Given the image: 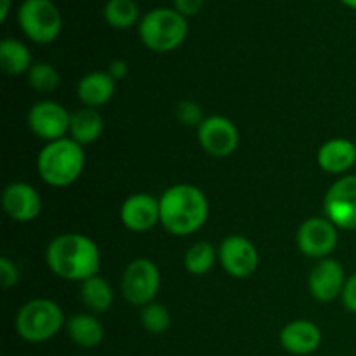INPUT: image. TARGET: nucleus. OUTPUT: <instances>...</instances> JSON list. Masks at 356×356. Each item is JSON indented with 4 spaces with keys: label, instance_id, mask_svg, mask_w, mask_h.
Segmentation results:
<instances>
[{
    "label": "nucleus",
    "instance_id": "31",
    "mask_svg": "<svg viewBox=\"0 0 356 356\" xmlns=\"http://www.w3.org/2000/svg\"><path fill=\"white\" fill-rule=\"evenodd\" d=\"M108 73L111 75V79L117 82V80H122L125 75H127V63L122 61V59H115V61L110 63L108 66Z\"/></svg>",
    "mask_w": 356,
    "mask_h": 356
},
{
    "label": "nucleus",
    "instance_id": "22",
    "mask_svg": "<svg viewBox=\"0 0 356 356\" xmlns=\"http://www.w3.org/2000/svg\"><path fill=\"white\" fill-rule=\"evenodd\" d=\"M80 298L87 309L92 313H104L113 305V291L103 277L89 278L80 285Z\"/></svg>",
    "mask_w": 356,
    "mask_h": 356
},
{
    "label": "nucleus",
    "instance_id": "29",
    "mask_svg": "<svg viewBox=\"0 0 356 356\" xmlns=\"http://www.w3.org/2000/svg\"><path fill=\"white\" fill-rule=\"evenodd\" d=\"M341 298H343L344 308L350 309L351 313H356V273L346 280Z\"/></svg>",
    "mask_w": 356,
    "mask_h": 356
},
{
    "label": "nucleus",
    "instance_id": "5",
    "mask_svg": "<svg viewBox=\"0 0 356 356\" xmlns=\"http://www.w3.org/2000/svg\"><path fill=\"white\" fill-rule=\"evenodd\" d=\"M65 325V313L52 299L38 298L24 302L16 316V330L28 343H45Z\"/></svg>",
    "mask_w": 356,
    "mask_h": 356
},
{
    "label": "nucleus",
    "instance_id": "15",
    "mask_svg": "<svg viewBox=\"0 0 356 356\" xmlns=\"http://www.w3.org/2000/svg\"><path fill=\"white\" fill-rule=\"evenodd\" d=\"M120 221L131 232H148L160 222V200L148 193L131 195L120 207Z\"/></svg>",
    "mask_w": 356,
    "mask_h": 356
},
{
    "label": "nucleus",
    "instance_id": "3",
    "mask_svg": "<svg viewBox=\"0 0 356 356\" xmlns=\"http://www.w3.org/2000/svg\"><path fill=\"white\" fill-rule=\"evenodd\" d=\"M86 155L82 145L72 138L47 143L37 156L38 176L54 188H66L75 183L83 172Z\"/></svg>",
    "mask_w": 356,
    "mask_h": 356
},
{
    "label": "nucleus",
    "instance_id": "23",
    "mask_svg": "<svg viewBox=\"0 0 356 356\" xmlns=\"http://www.w3.org/2000/svg\"><path fill=\"white\" fill-rule=\"evenodd\" d=\"M104 21L111 28H131L139 19V7L134 0H108L103 9Z\"/></svg>",
    "mask_w": 356,
    "mask_h": 356
},
{
    "label": "nucleus",
    "instance_id": "7",
    "mask_svg": "<svg viewBox=\"0 0 356 356\" xmlns=\"http://www.w3.org/2000/svg\"><path fill=\"white\" fill-rule=\"evenodd\" d=\"M160 289V271L153 261L139 257L129 263L122 275V294L132 306H143L153 302Z\"/></svg>",
    "mask_w": 356,
    "mask_h": 356
},
{
    "label": "nucleus",
    "instance_id": "1",
    "mask_svg": "<svg viewBox=\"0 0 356 356\" xmlns=\"http://www.w3.org/2000/svg\"><path fill=\"white\" fill-rule=\"evenodd\" d=\"M45 259L56 277L82 284L97 275L101 254L89 236L80 233H63L49 243Z\"/></svg>",
    "mask_w": 356,
    "mask_h": 356
},
{
    "label": "nucleus",
    "instance_id": "8",
    "mask_svg": "<svg viewBox=\"0 0 356 356\" xmlns=\"http://www.w3.org/2000/svg\"><path fill=\"white\" fill-rule=\"evenodd\" d=\"M323 211L336 228L356 229V174L341 177L329 188Z\"/></svg>",
    "mask_w": 356,
    "mask_h": 356
},
{
    "label": "nucleus",
    "instance_id": "13",
    "mask_svg": "<svg viewBox=\"0 0 356 356\" xmlns=\"http://www.w3.org/2000/svg\"><path fill=\"white\" fill-rule=\"evenodd\" d=\"M2 207L13 221L30 222L40 216L42 198L31 184L16 181L3 190Z\"/></svg>",
    "mask_w": 356,
    "mask_h": 356
},
{
    "label": "nucleus",
    "instance_id": "26",
    "mask_svg": "<svg viewBox=\"0 0 356 356\" xmlns=\"http://www.w3.org/2000/svg\"><path fill=\"white\" fill-rule=\"evenodd\" d=\"M141 323L146 332L149 334H163L170 327V313L160 302H149L141 312Z\"/></svg>",
    "mask_w": 356,
    "mask_h": 356
},
{
    "label": "nucleus",
    "instance_id": "6",
    "mask_svg": "<svg viewBox=\"0 0 356 356\" xmlns=\"http://www.w3.org/2000/svg\"><path fill=\"white\" fill-rule=\"evenodd\" d=\"M17 21L35 44H51L61 33V13L52 0H24L17 10Z\"/></svg>",
    "mask_w": 356,
    "mask_h": 356
},
{
    "label": "nucleus",
    "instance_id": "17",
    "mask_svg": "<svg viewBox=\"0 0 356 356\" xmlns=\"http://www.w3.org/2000/svg\"><path fill=\"white\" fill-rule=\"evenodd\" d=\"M320 169L329 174H344L356 163V143L344 138L329 139L316 153Z\"/></svg>",
    "mask_w": 356,
    "mask_h": 356
},
{
    "label": "nucleus",
    "instance_id": "19",
    "mask_svg": "<svg viewBox=\"0 0 356 356\" xmlns=\"http://www.w3.org/2000/svg\"><path fill=\"white\" fill-rule=\"evenodd\" d=\"M68 337L80 348H96L104 337L103 323L89 313H76L66 323Z\"/></svg>",
    "mask_w": 356,
    "mask_h": 356
},
{
    "label": "nucleus",
    "instance_id": "18",
    "mask_svg": "<svg viewBox=\"0 0 356 356\" xmlns=\"http://www.w3.org/2000/svg\"><path fill=\"white\" fill-rule=\"evenodd\" d=\"M115 94V80L108 72H90L79 80L76 96L87 108L106 104Z\"/></svg>",
    "mask_w": 356,
    "mask_h": 356
},
{
    "label": "nucleus",
    "instance_id": "20",
    "mask_svg": "<svg viewBox=\"0 0 356 356\" xmlns=\"http://www.w3.org/2000/svg\"><path fill=\"white\" fill-rule=\"evenodd\" d=\"M103 117L96 108L83 106L72 113V124H70V136L79 145H92L99 139L103 132Z\"/></svg>",
    "mask_w": 356,
    "mask_h": 356
},
{
    "label": "nucleus",
    "instance_id": "9",
    "mask_svg": "<svg viewBox=\"0 0 356 356\" xmlns=\"http://www.w3.org/2000/svg\"><path fill=\"white\" fill-rule=\"evenodd\" d=\"M72 124V113L56 101H38L28 111V127L37 138L52 143L66 138Z\"/></svg>",
    "mask_w": 356,
    "mask_h": 356
},
{
    "label": "nucleus",
    "instance_id": "16",
    "mask_svg": "<svg viewBox=\"0 0 356 356\" xmlns=\"http://www.w3.org/2000/svg\"><path fill=\"white\" fill-rule=\"evenodd\" d=\"M280 344L292 355H309L322 344V332L309 320H294L282 329Z\"/></svg>",
    "mask_w": 356,
    "mask_h": 356
},
{
    "label": "nucleus",
    "instance_id": "14",
    "mask_svg": "<svg viewBox=\"0 0 356 356\" xmlns=\"http://www.w3.org/2000/svg\"><path fill=\"white\" fill-rule=\"evenodd\" d=\"M344 268L336 259H320L308 278V287L313 298L320 302H330L343 294L346 284Z\"/></svg>",
    "mask_w": 356,
    "mask_h": 356
},
{
    "label": "nucleus",
    "instance_id": "25",
    "mask_svg": "<svg viewBox=\"0 0 356 356\" xmlns=\"http://www.w3.org/2000/svg\"><path fill=\"white\" fill-rule=\"evenodd\" d=\"M28 83L33 87L37 92L40 94H49L54 92L59 86V73L49 63H37L30 68V72L26 73Z\"/></svg>",
    "mask_w": 356,
    "mask_h": 356
},
{
    "label": "nucleus",
    "instance_id": "12",
    "mask_svg": "<svg viewBox=\"0 0 356 356\" xmlns=\"http://www.w3.org/2000/svg\"><path fill=\"white\" fill-rule=\"evenodd\" d=\"M337 245V228L327 218H309L299 226L298 247L305 256L327 259Z\"/></svg>",
    "mask_w": 356,
    "mask_h": 356
},
{
    "label": "nucleus",
    "instance_id": "28",
    "mask_svg": "<svg viewBox=\"0 0 356 356\" xmlns=\"http://www.w3.org/2000/svg\"><path fill=\"white\" fill-rule=\"evenodd\" d=\"M17 278H19V271H17L14 261H10L6 256L0 257V285L3 289H10L17 284Z\"/></svg>",
    "mask_w": 356,
    "mask_h": 356
},
{
    "label": "nucleus",
    "instance_id": "10",
    "mask_svg": "<svg viewBox=\"0 0 356 356\" xmlns=\"http://www.w3.org/2000/svg\"><path fill=\"white\" fill-rule=\"evenodd\" d=\"M198 141L205 153L216 159H225L238 148V129L229 118L212 115L198 127Z\"/></svg>",
    "mask_w": 356,
    "mask_h": 356
},
{
    "label": "nucleus",
    "instance_id": "11",
    "mask_svg": "<svg viewBox=\"0 0 356 356\" xmlns=\"http://www.w3.org/2000/svg\"><path fill=\"white\" fill-rule=\"evenodd\" d=\"M219 263L233 278H247L257 270L259 252L249 238L242 235H229L219 245Z\"/></svg>",
    "mask_w": 356,
    "mask_h": 356
},
{
    "label": "nucleus",
    "instance_id": "33",
    "mask_svg": "<svg viewBox=\"0 0 356 356\" xmlns=\"http://www.w3.org/2000/svg\"><path fill=\"white\" fill-rule=\"evenodd\" d=\"M341 3H344V6L351 7V9H356V0H339Z\"/></svg>",
    "mask_w": 356,
    "mask_h": 356
},
{
    "label": "nucleus",
    "instance_id": "24",
    "mask_svg": "<svg viewBox=\"0 0 356 356\" xmlns=\"http://www.w3.org/2000/svg\"><path fill=\"white\" fill-rule=\"evenodd\" d=\"M218 257L212 243L197 242L184 254V268L191 275H205L212 270Z\"/></svg>",
    "mask_w": 356,
    "mask_h": 356
},
{
    "label": "nucleus",
    "instance_id": "2",
    "mask_svg": "<svg viewBox=\"0 0 356 356\" xmlns=\"http://www.w3.org/2000/svg\"><path fill=\"white\" fill-rule=\"evenodd\" d=\"M160 200V222L176 236L198 232L209 218V200L193 184H174L163 191Z\"/></svg>",
    "mask_w": 356,
    "mask_h": 356
},
{
    "label": "nucleus",
    "instance_id": "21",
    "mask_svg": "<svg viewBox=\"0 0 356 356\" xmlns=\"http://www.w3.org/2000/svg\"><path fill=\"white\" fill-rule=\"evenodd\" d=\"M0 66L7 75H23L30 72L31 54L30 49L19 40L3 38L0 44Z\"/></svg>",
    "mask_w": 356,
    "mask_h": 356
},
{
    "label": "nucleus",
    "instance_id": "32",
    "mask_svg": "<svg viewBox=\"0 0 356 356\" xmlns=\"http://www.w3.org/2000/svg\"><path fill=\"white\" fill-rule=\"evenodd\" d=\"M9 9H10V0H2V6H0V19L2 21L7 19Z\"/></svg>",
    "mask_w": 356,
    "mask_h": 356
},
{
    "label": "nucleus",
    "instance_id": "4",
    "mask_svg": "<svg viewBox=\"0 0 356 356\" xmlns=\"http://www.w3.org/2000/svg\"><path fill=\"white\" fill-rule=\"evenodd\" d=\"M186 37L188 21L176 9H153L145 14L139 23V38L153 52L174 51Z\"/></svg>",
    "mask_w": 356,
    "mask_h": 356
},
{
    "label": "nucleus",
    "instance_id": "30",
    "mask_svg": "<svg viewBox=\"0 0 356 356\" xmlns=\"http://www.w3.org/2000/svg\"><path fill=\"white\" fill-rule=\"evenodd\" d=\"M202 6H204V0H174V9L183 14L184 17L200 13Z\"/></svg>",
    "mask_w": 356,
    "mask_h": 356
},
{
    "label": "nucleus",
    "instance_id": "27",
    "mask_svg": "<svg viewBox=\"0 0 356 356\" xmlns=\"http://www.w3.org/2000/svg\"><path fill=\"white\" fill-rule=\"evenodd\" d=\"M176 117L181 124L188 125V127H191V125L200 127L202 122L205 120L204 115H202V108L193 101H183V103L177 104Z\"/></svg>",
    "mask_w": 356,
    "mask_h": 356
}]
</instances>
